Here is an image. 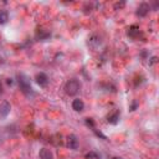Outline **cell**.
Returning a JSON list of instances; mask_svg holds the SVG:
<instances>
[{
  "label": "cell",
  "mask_w": 159,
  "mask_h": 159,
  "mask_svg": "<svg viewBox=\"0 0 159 159\" xmlns=\"http://www.w3.org/2000/svg\"><path fill=\"white\" fill-rule=\"evenodd\" d=\"M17 78H19L17 82H19L20 91H21L25 96H27V97H30V94L34 96V91H32V87H31V83H30L29 77L25 76V75H22V73H20Z\"/></svg>",
  "instance_id": "6da1fadb"
},
{
  "label": "cell",
  "mask_w": 159,
  "mask_h": 159,
  "mask_svg": "<svg viewBox=\"0 0 159 159\" xmlns=\"http://www.w3.org/2000/svg\"><path fill=\"white\" fill-rule=\"evenodd\" d=\"M65 91L68 96H75L80 91V82L77 80H70L65 84Z\"/></svg>",
  "instance_id": "7a4b0ae2"
},
{
  "label": "cell",
  "mask_w": 159,
  "mask_h": 159,
  "mask_svg": "<svg viewBox=\"0 0 159 159\" xmlns=\"http://www.w3.org/2000/svg\"><path fill=\"white\" fill-rule=\"evenodd\" d=\"M10 109H11V106L7 101H4L0 103V118H5L7 117V114L10 113Z\"/></svg>",
  "instance_id": "3957f363"
},
{
  "label": "cell",
  "mask_w": 159,
  "mask_h": 159,
  "mask_svg": "<svg viewBox=\"0 0 159 159\" xmlns=\"http://www.w3.org/2000/svg\"><path fill=\"white\" fill-rule=\"evenodd\" d=\"M35 80H36L37 84H39V86H41V87H45V86L48 83V77H47V75H46V73H43V72L37 73V75H36V77H35Z\"/></svg>",
  "instance_id": "277c9868"
},
{
  "label": "cell",
  "mask_w": 159,
  "mask_h": 159,
  "mask_svg": "<svg viewBox=\"0 0 159 159\" xmlns=\"http://www.w3.org/2000/svg\"><path fill=\"white\" fill-rule=\"evenodd\" d=\"M67 147L70 149H73V150H76L78 148V139H77V137L75 134H70L68 135V138H67Z\"/></svg>",
  "instance_id": "5b68a950"
},
{
  "label": "cell",
  "mask_w": 159,
  "mask_h": 159,
  "mask_svg": "<svg viewBox=\"0 0 159 159\" xmlns=\"http://www.w3.org/2000/svg\"><path fill=\"white\" fill-rule=\"evenodd\" d=\"M149 10H150L149 5H148L147 2H142V4L138 6V9H137V15L140 16V17H144V16L149 12Z\"/></svg>",
  "instance_id": "8992f818"
},
{
  "label": "cell",
  "mask_w": 159,
  "mask_h": 159,
  "mask_svg": "<svg viewBox=\"0 0 159 159\" xmlns=\"http://www.w3.org/2000/svg\"><path fill=\"white\" fill-rule=\"evenodd\" d=\"M39 157H40V159H53V154H52V152H51L50 149H47V148H42V149H40V152H39Z\"/></svg>",
  "instance_id": "52a82bcc"
},
{
  "label": "cell",
  "mask_w": 159,
  "mask_h": 159,
  "mask_svg": "<svg viewBox=\"0 0 159 159\" xmlns=\"http://www.w3.org/2000/svg\"><path fill=\"white\" fill-rule=\"evenodd\" d=\"M72 108H73L76 112H82L83 108H84V103H83V101L80 99V98L73 99V101H72Z\"/></svg>",
  "instance_id": "ba28073f"
},
{
  "label": "cell",
  "mask_w": 159,
  "mask_h": 159,
  "mask_svg": "<svg viewBox=\"0 0 159 159\" xmlns=\"http://www.w3.org/2000/svg\"><path fill=\"white\" fill-rule=\"evenodd\" d=\"M107 120H108V123H111V124H117L118 120H119V113H118V112L112 113L111 116H108Z\"/></svg>",
  "instance_id": "9c48e42d"
},
{
  "label": "cell",
  "mask_w": 159,
  "mask_h": 159,
  "mask_svg": "<svg viewBox=\"0 0 159 159\" xmlns=\"http://www.w3.org/2000/svg\"><path fill=\"white\" fill-rule=\"evenodd\" d=\"M9 20V14L6 10H0V25L6 24Z\"/></svg>",
  "instance_id": "30bf717a"
},
{
  "label": "cell",
  "mask_w": 159,
  "mask_h": 159,
  "mask_svg": "<svg viewBox=\"0 0 159 159\" xmlns=\"http://www.w3.org/2000/svg\"><path fill=\"white\" fill-rule=\"evenodd\" d=\"M137 32H139V27H138L137 25H133V26H130V29H129V31H128V35L135 36Z\"/></svg>",
  "instance_id": "8fae6325"
},
{
  "label": "cell",
  "mask_w": 159,
  "mask_h": 159,
  "mask_svg": "<svg viewBox=\"0 0 159 159\" xmlns=\"http://www.w3.org/2000/svg\"><path fill=\"white\" fill-rule=\"evenodd\" d=\"M84 158H87V159H98V155L94 152H91V153H87L84 155Z\"/></svg>",
  "instance_id": "7c38bea8"
},
{
  "label": "cell",
  "mask_w": 159,
  "mask_h": 159,
  "mask_svg": "<svg viewBox=\"0 0 159 159\" xmlns=\"http://www.w3.org/2000/svg\"><path fill=\"white\" fill-rule=\"evenodd\" d=\"M86 124L87 125H91L92 128H94V122H93L92 118H86Z\"/></svg>",
  "instance_id": "4fadbf2b"
},
{
  "label": "cell",
  "mask_w": 159,
  "mask_h": 159,
  "mask_svg": "<svg viewBox=\"0 0 159 159\" xmlns=\"http://www.w3.org/2000/svg\"><path fill=\"white\" fill-rule=\"evenodd\" d=\"M137 107H138V103H137V101H134V102L132 103V106H130V111H135Z\"/></svg>",
  "instance_id": "5bb4252c"
},
{
  "label": "cell",
  "mask_w": 159,
  "mask_h": 159,
  "mask_svg": "<svg viewBox=\"0 0 159 159\" xmlns=\"http://www.w3.org/2000/svg\"><path fill=\"white\" fill-rule=\"evenodd\" d=\"M93 130H94V133H96V134H97L98 137H101V138H103V139H107V137H106V135H103V134H102L101 132H97L96 129H93Z\"/></svg>",
  "instance_id": "9a60e30c"
},
{
  "label": "cell",
  "mask_w": 159,
  "mask_h": 159,
  "mask_svg": "<svg viewBox=\"0 0 159 159\" xmlns=\"http://www.w3.org/2000/svg\"><path fill=\"white\" fill-rule=\"evenodd\" d=\"M6 83H7V86H12L14 84V80L12 78H6Z\"/></svg>",
  "instance_id": "2e32d148"
},
{
  "label": "cell",
  "mask_w": 159,
  "mask_h": 159,
  "mask_svg": "<svg viewBox=\"0 0 159 159\" xmlns=\"http://www.w3.org/2000/svg\"><path fill=\"white\" fill-rule=\"evenodd\" d=\"M2 92V86H1V83H0V93Z\"/></svg>",
  "instance_id": "e0dca14e"
},
{
  "label": "cell",
  "mask_w": 159,
  "mask_h": 159,
  "mask_svg": "<svg viewBox=\"0 0 159 159\" xmlns=\"http://www.w3.org/2000/svg\"><path fill=\"white\" fill-rule=\"evenodd\" d=\"M113 159H122V158H118V157H114Z\"/></svg>",
  "instance_id": "ac0fdd59"
}]
</instances>
